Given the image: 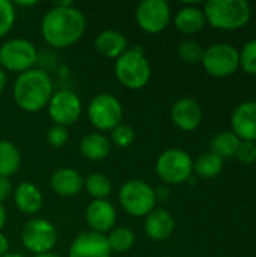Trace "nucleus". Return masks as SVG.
I'll return each instance as SVG.
<instances>
[{
    "label": "nucleus",
    "mask_w": 256,
    "mask_h": 257,
    "mask_svg": "<svg viewBox=\"0 0 256 257\" xmlns=\"http://www.w3.org/2000/svg\"><path fill=\"white\" fill-rule=\"evenodd\" d=\"M86 17L71 2H60L50 8L41 21V35L53 48H68L77 44L86 32Z\"/></svg>",
    "instance_id": "1"
},
{
    "label": "nucleus",
    "mask_w": 256,
    "mask_h": 257,
    "mask_svg": "<svg viewBox=\"0 0 256 257\" xmlns=\"http://www.w3.org/2000/svg\"><path fill=\"white\" fill-rule=\"evenodd\" d=\"M54 93L50 75L38 68L17 75L12 87L14 102L26 113H38L47 108Z\"/></svg>",
    "instance_id": "2"
},
{
    "label": "nucleus",
    "mask_w": 256,
    "mask_h": 257,
    "mask_svg": "<svg viewBox=\"0 0 256 257\" xmlns=\"http://www.w3.org/2000/svg\"><path fill=\"white\" fill-rule=\"evenodd\" d=\"M202 11L207 24L226 32L246 27L252 18V6L246 0H208Z\"/></svg>",
    "instance_id": "3"
},
{
    "label": "nucleus",
    "mask_w": 256,
    "mask_h": 257,
    "mask_svg": "<svg viewBox=\"0 0 256 257\" xmlns=\"http://www.w3.org/2000/svg\"><path fill=\"white\" fill-rule=\"evenodd\" d=\"M113 71L119 84L130 90L143 89L152 75L151 63L142 47L128 48L121 57L115 60Z\"/></svg>",
    "instance_id": "4"
},
{
    "label": "nucleus",
    "mask_w": 256,
    "mask_h": 257,
    "mask_svg": "<svg viewBox=\"0 0 256 257\" xmlns=\"http://www.w3.org/2000/svg\"><path fill=\"white\" fill-rule=\"evenodd\" d=\"M119 205L131 217H146L157 208L154 188L143 179H128L118 191Z\"/></svg>",
    "instance_id": "5"
},
{
    "label": "nucleus",
    "mask_w": 256,
    "mask_h": 257,
    "mask_svg": "<svg viewBox=\"0 0 256 257\" xmlns=\"http://www.w3.org/2000/svg\"><path fill=\"white\" fill-rule=\"evenodd\" d=\"M155 173L166 185L184 184L193 176V160L183 149H166L155 161Z\"/></svg>",
    "instance_id": "6"
},
{
    "label": "nucleus",
    "mask_w": 256,
    "mask_h": 257,
    "mask_svg": "<svg viewBox=\"0 0 256 257\" xmlns=\"http://www.w3.org/2000/svg\"><path fill=\"white\" fill-rule=\"evenodd\" d=\"M88 119L91 125L100 131H112L115 126L122 123L124 107L118 96L103 92L95 95L88 104Z\"/></svg>",
    "instance_id": "7"
},
{
    "label": "nucleus",
    "mask_w": 256,
    "mask_h": 257,
    "mask_svg": "<svg viewBox=\"0 0 256 257\" xmlns=\"http://www.w3.org/2000/svg\"><path fill=\"white\" fill-rule=\"evenodd\" d=\"M38 60L36 47L23 38H12L0 45V68L5 72L23 74L33 69Z\"/></svg>",
    "instance_id": "8"
},
{
    "label": "nucleus",
    "mask_w": 256,
    "mask_h": 257,
    "mask_svg": "<svg viewBox=\"0 0 256 257\" xmlns=\"http://www.w3.org/2000/svg\"><path fill=\"white\" fill-rule=\"evenodd\" d=\"M201 63L208 75L214 78H226L240 69V54L232 44L217 42L204 50Z\"/></svg>",
    "instance_id": "9"
},
{
    "label": "nucleus",
    "mask_w": 256,
    "mask_h": 257,
    "mask_svg": "<svg viewBox=\"0 0 256 257\" xmlns=\"http://www.w3.org/2000/svg\"><path fill=\"white\" fill-rule=\"evenodd\" d=\"M23 247L33 256L51 253L57 242V230L53 223L45 218L29 220L20 235Z\"/></svg>",
    "instance_id": "10"
},
{
    "label": "nucleus",
    "mask_w": 256,
    "mask_h": 257,
    "mask_svg": "<svg viewBox=\"0 0 256 257\" xmlns=\"http://www.w3.org/2000/svg\"><path fill=\"white\" fill-rule=\"evenodd\" d=\"M134 18L143 32L155 35L167 29L172 20V11L166 0H143L137 5Z\"/></svg>",
    "instance_id": "11"
},
{
    "label": "nucleus",
    "mask_w": 256,
    "mask_h": 257,
    "mask_svg": "<svg viewBox=\"0 0 256 257\" xmlns=\"http://www.w3.org/2000/svg\"><path fill=\"white\" fill-rule=\"evenodd\" d=\"M47 111L50 119L54 122V125L68 128L69 125L75 123L80 119L83 111V104L77 93L63 89L53 93L47 105Z\"/></svg>",
    "instance_id": "12"
},
{
    "label": "nucleus",
    "mask_w": 256,
    "mask_h": 257,
    "mask_svg": "<svg viewBox=\"0 0 256 257\" xmlns=\"http://www.w3.org/2000/svg\"><path fill=\"white\" fill-rule=\"evenodd\" d=\"M84 220L91 232L107 235L115 226L118 220L116 208L107 199L104 200H92L84 211Z\"/></svg>",
    "instance_id": "13"
},
{
    "label": "nucleus",
    "mask_w": 256,
    "mask_h": 257,
    "mask_svg": "<svg viewBox=\"0 0 256 257\" xmlns=\"http://www.w3.org/2000/svg\"><path fill=\"white\" fill-rule=\"evenodd\" d=\"M68 257H112V250L104 235L86 230L74 238Z\"/></svg>",
    "instance_id": "14"
},
{
    "label": "nucleus",
    "mask_w": 256,
    "mask_h": 257,
    "mask_svg": "<svg viewBox=\"0 0 256 257\" xmlns=\"http://www.w3.org/2000/svg\"><path fill=\"white\" fill-rule=\"evenodd\" d=\"M202 108L193 98H180L170 108V119L174 125L186 133L195 131L202 123Z\"/></svg>",
    "instance_id": "15"
},
{
    "label": "nucleus",
    "mask_w": 256,
    "mask_h": 257,
    "mask_svg": "<svg viewBox=\"0 0 256 257\" xmlns=\"http://www.w3.org/2000/svg\"><path fill=\"white\" fill-rule=\"evenodd\" d=\"M231 131L244 142L256 143V101H244L231 114Z\"/></svg>",
    "instance_id": "16"
},
{
    "label": "nucleus",
    "mask_w": 256,
    "mask_h": 257,
    "mask_svg": "<svg viewBox=\"0 0 256 257\" xmlns=\"http://www.w3.org/2000/svg\"><path fill=\"white\" fill-rule=\"evenodd\" d=\"M143 230L151 241H167L175 230V220L172 214L164 208H155L145 217Z\"/></svg>",
    "instance_id": "17"
},
{
    "label": "nucleus",
    "mask_w": 256,
    "mask_h": 257,
    "mask_svg": "<svg viewBox=\"0 0 256 257\" xmlns=\"http://www.w3.org/2000/svg\"><path fill=\"white\" fill-rule=\"evenodd\" d=\"M51 190L60 197H74L78 196L84 188V178L81 173L72 167L57 169L50 179Z\"/></svg>",
    "instance_id": "18"
},
{
    "label": "nucleus",
    "mask_w": 256,
    "mask_h": 257,
    "mask_svg": "<svg viewBox=\"0 0 256 257\" xmlns=\"http://www.w3.org/2000/svg\"><path fill=\"white\" fill-rule=\"evenodd\" d=\"M14 203L15 208L26 214V215H35L41 211L42 205H44V196L42 191L39 190L38 185H35L30 181H24L20 182L15 188H14Z\"/></svg>",
    "instance_id": "19"
},
{
    "label": "nucleus",
    "mask_w": 256,
    "mask_h": 257,
    "mask_svg": "<svg viewBox=\"0 0 256 257\" xmlns=\"http://www.w3.org/2000/svg\"><path fill=\"white\" fill-rule=\"evenodd\" d=\"M94 47L98 54L112 60H116L130 48L127 36L122 32L113 29H107L98 33L94 41Z\"/></svg>",
    "instance_id": "20"
},
{
    "label": "nucleus",
    "mask_w": 256,
    "mask_h": 257,
    "mask_svg": "<svg viewBox=\"0 0 256 257\" xmlns=\"http://www.w3.org/2000/svg\"><path fill=\"white\" fill-rule=\"evenodd\" d=\"M174 24L177 30L181 32L183 35H196L205 27L207 21L204 11L201 8H198L195 3H186L175 14Z\"/></svg>",
    "instance_id": "21"
},
{
    "label": "nucleus",
    "mask_w": 256,
    "mask_h": 257,
    "mask_svg": "<svg viewBox=\"0 0 256 257\" xmlns=\"http://www.w3.org/2000/svg\"><path fill=\"white\" fill-rule=\"evenodd\" d=\"M112 143L103 133H89L80 140V154L89 161H103L109 157Z\"/></svg>",
    "instance_id": "22"
},
{
    "label": "nucleus",
    "mask_w": 256,
    "mask_h": 257,
    "mask_svg": "<svg viewBox=\"0 0 256 257\" xmlns=\"http://www.w3.org/2000/svg\"><path fill=\"white\" fill-rule=\"evenodd\" d=\"M21 167V154L11 142L0 139V178H11L18 173Z\"/></svg>",
    "instance_id": "23"
},
{
    "label": "nucleus",
    "mask_w": 256,
    "mask_h": 257,
    "mask_svg": "<svg viewBox=\"0 0 256 257\" xmlns=\"http://www.w3.org/2000/svg\"><path fill=\"white\" fill-rule=\"evenodd\" d=\"M240 142L241 140L232 131H220L211 139L210 152L216 154L223 161L231 160V158L235 157V152H237V148H238Z\"/></svg>",
    "instance_id": "24"
},
{
    "label": "nucleus",
    "mask_w": 256,
    "mask_h": 257,
    "mask_svg": "<svg viewBox=\"0 0 256 257\" xmlns=\"http://www.w3.org/2000/svg\"><path fill=\"white\" fill-rule=\"evenodd\" d=\"M225 161L213 152H204L193 161V173L204 179H213L223 170Z\"/></svg>",
    "instance_id": "25"
},
{
    "label": "nucleus",
    "mask_w": 256,
    "mask_h": 257,
    "mask_svg": "<svg viewBox=\"0 0 256 257\" xmlns=\"http://www.w3.org/2000/svg\"><path fill=\"white\" fill-rule=\"evenodd\" d=\"M106 239L112 253H127L134 247L136 235L127 226H115L106 235Z\"/></svg>",
    "instance_id": "26"
},
{
    "label": "nucleus",
    "mask_w": 256,
    "mask_h": 257,
    "mask_svg": "<svg viewBox=\"0 0 256 257\" xmlns=\"http://www.w3.org/2000/svg\"><path fill=\"white\" fill-rule=\"evenodd\" d=\"M84 190L94 200H104L112 193V182L103 173H92L84 179Z\"/></svg>",
    "instance_id": "27"
},
{
    "label": "nucleus",
    "mask_w": 256,
    "mask_h": 257,
    "mask_svg": "<svg viewBox=\"0 0 256 257\" xmlns=\"http://www.w3.org/2000/svg\"><path fill=\"white\" fill-rule=\"evenodd\" d=\"M204 50L205 48L199 42L193 39H186L178 45V56L183 62L189 65H195V63H201Z\"/></svg>",
    "instance_id": "28"
},
{
    "label": "nucleus",
    "mask_w": 256,
    "mask_h": 257,
    "mask_svg": "<svg viewBox=\"0 0 256 257\" xmlns=\"http://www.w3.org/2000/svg\"><path fill=\"white\" fill-rule=\"evenodd\" d=\"M134 139H136V133H134L133 126L122 122V123H119L118 126H115L110 131V139L109 140H110L112 145L125 149V148H130L133 145Z\"/></svg>",
    "instance_id": "29"
},
{
    "label": "nucleus",
    "mask_w": 256,
    "mask_h": 257,
    "mask_svg": "<svg viewBox=\"0 0 256 257\" xmlns=\"http://www.w3.org/2000/svg\"><path fill=\"white\" fill-rule=\"evenodd\" d=\"M238 54L240 68L249 75H256V39L247 41L241 50H238Z\"/></svg>",
    "instance_id": "30"
},
{
    "label": "nucleus",
    "mask_w": 256,
    "mask_h": 257,
    "mask_svg": "<svg viewBox=\"0 0 256 257\" xmlns=\"http://www.w3.org/2000/svg\"><path fill=\"white\" fill-rule=\"evenodd\" d=\"M17 20V11L12 2L0 0V39L5 38L14 27Z\"/></svg>",
    "instance_id": "31"
},
{
    "label": "nucleus",
    "mask_w": 256,
    "mask_h": 257,
    "mask_svg": "<svg viewBox=\"0 0 256 257\" xmlns=\"http://www.w3.org/2000/svg\"><path fill=\"white\" fill-rule=\"evenodd\" d=\"M45 140L47 143L54 148V149H60L63 148L68 140H69V133H68V128L65 126H60V125H51L48 130H47V134H45Z\"/></svg>",
    "instance_id": "32"
},
{
    "label": "nucleus",
    "mask_w": 256,
    "mask_h": 257,
    "mask_svg": "<svg viewBox=\"0 0 256 257\" xmlns=\"http://www.w3.org/2000/svg\"><path fill=\"white\" fill-rule=\"evenodd\" d=\"M241 164H246V166H250L256 163V143L255 142H244L241 140L238 148H237V152H235V157Z\"/></svg>",
    "instance_id": "33"
},
{
    "label": "nucleus",
    "mask_w": 256,
    "mask_h": 257,
    "mask_svg": "<svg viewBox=\"0 0 256 257\" xmlns=\"http://www.w3.org/2000/svg\"><path fill=\"white\" fill-rule=\"evenodd\" d=\"M12 193H14V185H12L11 179L0 178V203L8 200L12 196Z\"/></svg>",
    "instance_id": "34"
},
{
    "label": "nucleus",
    "mask_w": 256,
    "mask_h": 257,
    "mask_svg": "<svg viewBox=\"0 0 256 257\" xmlns=\"http://www.w3.org/2000/svg\"><path fill=\"white\" fill-rule=\"evenodd\" d=\"M154 191H155V199H157V203H158V202H166V200L170 197V190H169L166 185L157 187V188H154Z\"/></svg>",
    "instance_id": "35"
},
{
    "label": "nucleus",
    "mask_w": 256,
    "mask_h": 257,
    "mask_svg": "<svg viewBox=\"0 0 256 257\" xmlns=\"http://www.w3.org/2000/svg\"><path fill=\"white\" fill-rule=\"evenodd\" d=\"M9 248H11V244H9L8 236L3 232H0V257L8 254L9 253Z\"/></svg>",
    "instance_id": "36"
},
{
    "label": "nucleus",
    "mask_w": 256,
    "mask_h": 257,
    "mask_svg": "<svg viewBox=\"0 0 256 257\" xmlns=\"http://www.w3.org/2000/svg\"><path fill=\"white\" fill-rule=\"evenodd\" d=\"M6 220H8L6 209H5V206L0 203V232H2V229L5 227V224H6Z\"/></svg>",
    "instance_id": "37"
},
{
    "label": "nucleus",
    "mask_w": 256,
    "mask_h": 257,
    "mask_svg": "<svg viewBox=\"0 0 256 257\" xmlns=\"http://www.w3.org/2000/svg\"><path fill=\"white\" fill-rule=\"evenodd\" d=\"M6 84H8V75H6V72L0 68V93L5 90Z\"/></svg>",
    "instance_id": "38"
},
{
    "label": "nucleus",
    "mask_w": 256,
    "mask_h": 257,
    "mask_svg": "<svg viewBox=\"0 0 256 257\" xmlns=\"http://www.w3.org/2000/svg\"><path fill=\"white\" fill-rule=\"evenodd\" d=\"M33 5H36V2H14V6H23V8L33 6Z\"/></svg>",
    "instance_id": "39"
},
{
    "label": "nucleus",
    "mask_w": 256,
    "mask_h": 257,
    "mask_svg": "<svg viewBox=\"0 0 256 257\" xmlns=\"http://www.w3.org/2000/svg\"><path fill=\"white\" fill-rule=\"evenodd\" d=\"M2 257H26L24 254H21V253H8V254H5V256H2Z\"/></svg>",
    "instance_id": "40"
},
{
    "label": "nucleus",
    "mask_w": 256,
    "mask_h": 257,
    "mask_svg": "<svg viewBox=\"0 0 256 257\" xmlns=\"http://www.w3.org/2000/svg\"><path fill=\"white\" fill-rule=\"evenodd\" d=\"M33 257H62V256H59V254H56V253H45V254H39V256H33Z\"/></svg>",
    "instance_id": "41"
},
{
    "label": "nucleus",
    "mask_w": 256,
    "mask_h": 257,
    "mask_svg": "<svg viewBox=\"0 0 256 257\" xmlns=\"http://www.w3.org/2000/svg\"><path fill=\"white\" fill-rule=\"evenodd\" d=\"M217 257H223V256H217Z\"/></svg>",
    "instance_id": "42"
}]
</instances>
